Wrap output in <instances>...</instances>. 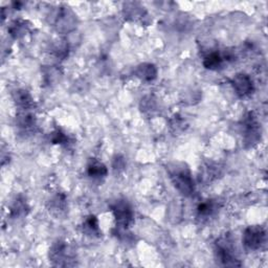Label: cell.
I'll return each instance as SVG.
<instances>
[{
	"instance_id": "1",
	"label": "cell",
	"mask_w": 268,
	"mask_h": 268,
	"mask_svg": "<svg viewBox=\"0 0 268 268\" xmlns=\"http://www.w3.org/2000/svg\"><path fill=\"white\" fill-rule=\"evenodd\" d=\"M171 182L182 195L189 197L195 191V184L190 169L183 163H174L167 168Z\"/></svg>"
},
{
	"instance_id": "2",
	"label": "cell",
	"mask_w": 268,
	"mask_h": 268,
	"mask_svg": "<svg viewBox=\"0 0 268 268\" xmlns=\"http://www.w3.org/2000/svg\"><path fill=\"white\" fill-rule=\"evenodd\" d=\"M216 257L223 266H240L236 256L234 242L230 235H226L216 241Z\"/></svg>"
},
{
	"instance_id": "3",
	"label": "cell",
	"mask_w": 268,
	"mask_h": 268,
	"mask_svg": "<svg viewBox=\"0 0 268 268\" xmlns=\"http://www.w3.org/2000/svg\"><path fill=\"white\" fill-rule=\"evenodd\" d=\"M75 251L65 241L55 242L50 250V260L55 266H72L75 261Z\"/></svg>"
},
{
	"instance_id": "4",
	"label": "cell",
	"mask_w": 268,
	"mask_h": 268,
	"mask_svg": "<svg viewBox=\"0 0 268 268\" xmlns=\"http://www.w3.org/2000/svg\"><path fill=\"white\" fill-rule=\"evenodd\" d=\"M110 210L114 214L117 222V228L120 230H127L134 220L133 210L125 199H119L110 206Z\"/></svg>"
},
{
	"instance_id": "5",
	"label": "cell",
	"mask_w": 268,
	"mask_h": 268,
	"mask_svg": "<svg viewBox=\"0 0 268 268\" xmlns=\"http://www.w3.org/2000/svg\"><path fill=\"white\" fill-rule=\"evenodd\" d=\"M242 241L248 250L259 251L266 241L265 230L260 226H251L244 231Z\"/></svg>"
},
{
	"instance_id": "6",
	"label": "cell",
	"mask_w": 268,
	"mask_h": 268,
	"mask_svg": "<svg viewBox=\"0 0 268 268\" xmlns=\"http://www.w3.org/2000/svg\"><path fill=\"white\" fill-rule=\"evenodd\" d=\"M244 142L250 147H254L261 140V129L253 113H249L243 120Z\"/></svg>"
},
{
	"instance_id": "7",
	"label": "cell",
	"mask_w": 268,
	"mask_h": 268,
	"mask_svg": "<svg viewBox=\"0 0 268 268\" xmlns=\"http://www.w3.org/2000/svg\"><path fill=\"white\" fill-rule=\"evenodd\" d=\"M232 85L235 93L240 98L250 97L255 92L254 81L247 74H237L232 80Z\"/></svg>"
},
{
	"instance_id": "8",
	"label": "cell",
	"mask_w": 268,
	"mask_h": 268,
	"mask_svg": "<svg viewBox=\"0 0 268 268\" xmlns=\"http://www.w3.org/2000/svg\"><path fill=\"white\" fill-rule=\"evenodd\" d=\"M76 16L69 8H61L56 17V27L61 33H70L76 28Z\"/></svg>"
},
{
	"instance_id": "9",
	"label": "cell",
	"mask_w": 268,
	"mask_h": 268,
	"mask_svg": "<svg viewBox=\"0 0 268 268\" xmlns=\"http://www.w3.org/2000/svg\"><path fill=\"white\" fill-rule=\"evenodd\" d=\"M134 75L143 82H152L158 78V69L154 64L151 63H142L137 66Z\"/></svg>"
},
{
	"instance_id": "10",
	"label": "cell",
	"mask_w": 268,
	"mask_h": 268,
	"mask_svg": "<svg viewBox=\"0 0 268 268\" xmlns=\"http://www.w3.org/2000/svg\"><path fill=\"white\" fill-rule=\"evenodd\" d=\"M13 100L20 110H32L35 102L31 94L26 89H18L13 94Z\"/></svg>"
},
{
	"instance_id": "11",
	"label": "cell",
	"mask_w": 268,
	"mask_h": 268,
	"mask_svg": "<svg viewBox=\"0 0 268 268\" xmlns=\"http://www.w3.org/2000/svg\"><path fill=\"white\" fill-rule=\"evenodd\" d=\"M107 167L97 159H91L87 164V174L93 180H102L107 176Z\"/></svg>"
},
{
	"instance_id": "12",
	"label": "cell",
	"mask_w": 268,
	"mask_h": 268,
	"mask_svg": "<svg viewBox=\"0 0 268 268\" xmlns=\"http://www.w3.org/2000/svg\"><path fill=\"white\" fill-rule=\"evenodd\" d=\"M17 126L24 131H32L36 128V119L31 110H20L17 116Z\"/></svg>"
},
{
	"instance_id": "13",
	"label": "cell",
	"mask_w": 268,
	"mask_h": 268,
	"mask_svg": "<svg viewBox=\"0 0 268 268\" xmlns=\"http://www.w3.org/2000/svg\"><path fill=\"white\" fill-rule=\"evenodd\" d=\"M82 231L85 235L89 237H100L101 231H100V225L99 220L95 215H91L86 217L82 225Z\"/></svg>"
},
{
	"instance_id": "14",
	"label": "cell",
	"mask_w": 268,
	"mask_h": 268,
	"mask_svg": "<svg viewBox=\"0 0 268 268\" xmlns=\"http://www.w3.org/2000/svg\"><path fill=\"white\" fill-rule=\"evenodd\" d=\"M225 61L223 55L218 52H211L204 58V66L210 71H219L225 64Z\"/></svg>"
},
{
	"instance_id": "15",
	"label": "cell",
	"mask_w": 268,
	"mask_h": 268,
	"mask_svg": "<svg viewBox=\"0 0 268 268\" xmlns=\"http://www.w3.org/2000/svg\"><path fill=\"white\" fill-rule=\"evenodd\" d=\"M30 32V24L25 20H15L9 27L10 35L15 39L25 37Z\"/></svg>"
},
{
	"instance_id": "16",
	"label": "cell",
	"mask_w": 268,
	"mask_h": 268,
	"mask_svg": "<svg viewBox=\"0 0 268 268\" xmlns=\"http://www.w3.org/2000/svg\"><path fill=\"white\" fill-rule=\"evenodd\" d=\"M30 211V207L24 197H17L10 209V215L13 218H19L27 216Z\"/></svg>"
},
{
	"instance_id": "17",
	"label": "cell",
	"mask_w": 268,
	"mask_h": 268,
	"mask_svg": "<svg viewBox=\"0 0 268 268\" xmlns=\"http://www.w3.org/2000/svg\"><path fill=\"white\" fill-rule=\"evenodd\" d=\"M67 206L66 196L63 193L56 194L50 201H49V210L55 215H60L65 212Z\"/></svg>"
},
{
	"instance_id": "18",
	"label": "cell",
	"mask_w": 268,
	"mask_h": 268,
	"mask_svg": "<svg viewBox=\"0 0 268 268\" xmlns=\"http://www.w3.org/2000/svg\"><path fill=\"white\" fill-rule=\"evenodd\" d=\"M125 18L128 20L137 21L143 20L147 17V12L142 7H138V4H127V7L124 9Z\"/></svg>"
},
{
	"instance_id": "19",
	"label": "cell",
	"mask_w": 268,
	"mask_h": 268,
	"mask_svg": "<svg viewBox=\"0 0 268 268\" xmlns=\"http://www.w3.org/2000/svg\"><path fill=\"white\" fill-rule=\"evenodd\" d=\"M217 210H218V205H217L216 201L207 200V201H205V203L200 204L198 206V209H197L198 217L203 218V219L210 218L216 213Z\"/></svg>"
},
{
	"instance_id": "20",
	"label": "cell",
	"mask_w": 268,
	"mask_h": 268,
	"mask_svg": "<svg viewBox=\"0 0 268 268\" xmlns=\"http://www.w3.org/2000/svg\"><path fill=\"white\" fill-rule=\"evenodd\" d=\"M69 52H70V47H69V43L64 40H60L57 41L53 48H52V53L53 55L57 58V59H65L67 56H69Z\"/></svg>"
},
{
	"instance_id": "21",
	"label": "cell",
	"mask_w": 268,
	"mask_h": 268,
	"mask_svg": "<svg viewBox=\"0 0 268 268\" xmlns=\"http://www.w3.org/2000/svg\"><path fill=\"white\" fill-rule=\"evenodd\" d=\"M169 125H170L171 131L175 134H180L184 132L188 127L186 120L183 117H181L180 115L173 116L169 122Z\"/></svg>"
},
{
	"instance_id": "22",
	"label": "cell",
	"mask_w": 268,
	"mask_h": 268,
	"mask_svg": "<svg viewBox=\"0 0 268 268\" xmlns=\"http://www.w3.org/2000/svg\"><path fill=\"white\" fill-rule=\"evenodd\" d=\"M141 110L145 115L153 116L156 111H158V102H156V100L153 97L148 96L142 100Z\"/></svg>"
},
{
	"instance_id": "23",
	"label": "cell",
	"mask_w": 268,
	"mask_h": 268,
	"mask_svg": "<svg viewBox=\"0 0 268 268\" xmlns=\"http://www.w3.org/2000/svg\"><path fill=\"white\" fill-rule=\"evenodd\" d=\"M51 141L53 144L60 146H67L70 144V138L67 136V133H65L60 128H57L53 131V133L51 134Z\"/></svg>"
},
{
	"instance_id": "24",
	"label": "cell",
	"mask_w": 268,
	"mask_h": 268,
	"mask_svg": "<svg viewBox=\"0 0 268 268\" xmlns=\"http://www.w3.org/2000/svg\"><path fill=\"white\" fill-rule=\"evenodd\" d=\"M113 167H114V170L116 172L123 171L125 169V167H126V163H125L124 158H122V156H120V155H117L116 158H115V160H114Z\"/></svg>"
}]
</instances>
